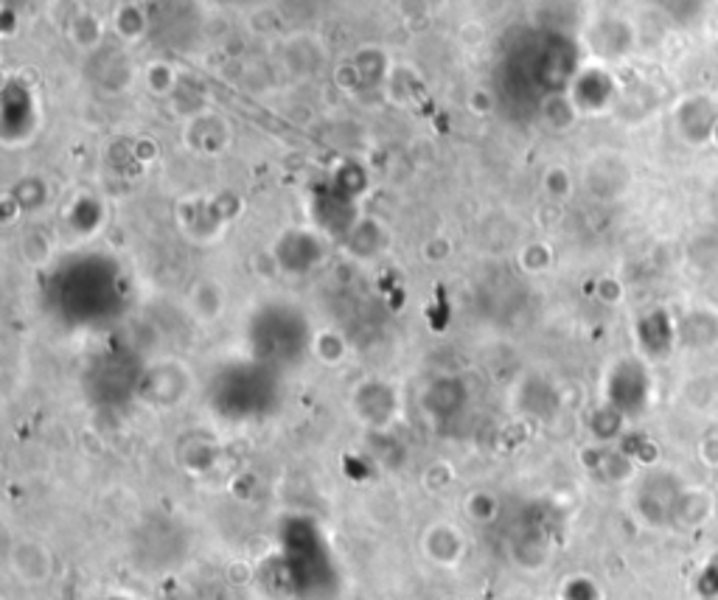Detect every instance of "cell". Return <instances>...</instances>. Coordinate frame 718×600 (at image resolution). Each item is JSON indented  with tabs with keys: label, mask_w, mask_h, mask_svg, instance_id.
Wrapping results in <instances>:
<instances>
[{
	"label": "cell",
	"mask_w": 718,
	"mask_h": 600,
	"mask_svg": "<svg viewBox=\"0 0 718 600\" xmlns=\"http://www.w3.org/2000/svg\"><path fill=\"white\" fill-rule=\"evenodd\" d=\"M281 573L295 600H334L340 567L320 525L290 519L281 528Z\"/></svg>",
	"instance_id": "cell-1"
}]
</instances>
